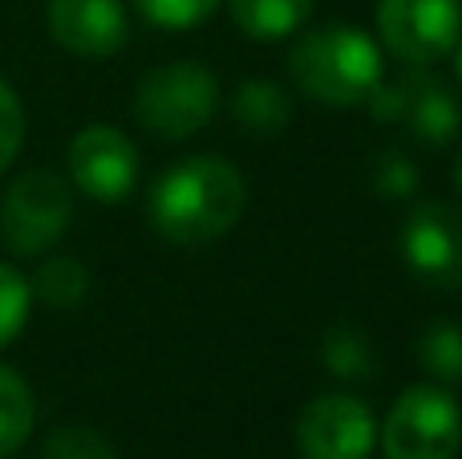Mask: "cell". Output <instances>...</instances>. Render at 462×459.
I'll use <instances>...</instances> for the list:
<instances>
[{"instance_id": "1", "label": "cell", "mask_w": 462, "mask_h": 459, "mask_svg": "<svg viewBox=\"0 0 462 459\" xmlns=\"http://www.w3.org/2000/svg\"><path fill=\"white\" fill-rule=\"evenodd\" d=\"M247 203V183L224 155H191L162 171L151 187L146 216L151 228L171 244L199 248L236 228Z\"/></svg>"}, {"instance_id": "2", "label": "cell", "mask_w": 462, "mask_h": 459, "mask_svg": "<svg viewBox=\"0 0 462 459\" xmlns=\"http://www.w3.org/2000/svg\"><path fill=\"white\" fill-rule=\"evenodd\" d=\"M292 81L320 106H365L382 86V49L357 24H320L300 33L288 53Z\"/></svg>"}, {"instance_id": "3", "label": "cell", "mask_w": 462, "mask_h": 459, "mask_svg": "<svg viewBox=\"0 0 462 459\" xmlns=\"http://www.w3.org/2000/svg\"><path fill=\"white\" fill-rule=\"evenodd\" d=\"M219 110V81L199 61H167L134 89V122L162 143L195 138Z\"/></svg>"}, {"instance_id": "4", "label": "cell", "mask_w": 462, "mask_h": 459, "mask_svg": "<svg viewBox=\"0 0 462 459\" xmlns=\"http://www.w3.org/2000/svg\"><path fill=\"white\" fill-rule=\"evenodd\" d=\"M377 439L385 459H455L462 447V407L439 382H418L393 398Z\"/></svg>"}, {"instance_id": "5", "label": "cell", "mask_w": 462, "mask_h": 459, "mask_svg": "<svg viewBox=\"0 0 462 459\" xmlns=\"http://www.w3.org/2000/svg\"><path fill=\"white\" fill-rule=\"evenodd\" d=\"M73 220V187L57 171H24L0 203V240L16 257H41L65 236Z\"/></svg>"}, {"instance_id": "6", "label": "cell", "mask_w": 462, "mask_h": 459, "mask_svg": "<svg viewBox=\"0 0 462 459\" xmlns=\"http://www.w3.org/2000/svg\"><path fill=\"white\" fill-rule=\"evenodd\" d=\"M377 33L402 65H426L455 53L462 37V0H382Z\"/></svg>"}, {"instance_id": "7", "label": "cell", "mask_w": 462, "mask_h": 459, "mask_svg": "<svg viewBox=\"0 0 462 459\" xmlns=\"http://www.w3.org/2000/svg\"><path fill=\"white\" fill-rule=\"evenodd\" d=\"M398 252L418 281L434 289L462 285V211L439 200H422L406 211Z\"/></svg>"}, {"instance_id": "8", "label": "cell", "mask_w": 462, "mask_h": 459, "mask_svg": "<svg viewBox=\"0 0 462 459\" xmlns=\"http://www.w3.org/2000/svg\"><path fill=\"white\" fill-rule=\"evenodd\" d=\"M377 444V419L357 395H317L296 419L300 459H369Z\"/></svg>"}, {"instance_id": "9", "label": "cell", "mask_w": 462, "mask_h": 459, "mask_svg": "<svg viewBox=\"0 0 462 459\" xmlns=\"http://www.w3.org/2000/svg\"><path fill=\"white\" fill-rule=\"evenodd\" d=\"M69 179L86 200L122 203L138 183V151L118 126H81L69 143Z\"/></svg>"}, {"instance_id": "10", "label": "cell", "mask_w": 462, "mask_h": 459, "mask_svg": "<svg viewBox=\"0 0 462 459\" xmlns=\"http://www.w3.org/2000/svg\"><path fill=\"white\" fill-rule=\"evenodd\" d=\"M49 37L78 57H110L126 45L130 21L122 0H49Z\"/></svg>"}, {"instance_id": "11", "label": "cell", "mask_w": 462, "mask_h": 459, "mask_svg": "<svg viewBox=\"0 0 462 459\" xmlns=\"http://www.w3.org/2000/svg\"><path fill=\"white\" fill-rule=\"evenodd\" d=\"M406 122L426 146H447L462 126V110L442 81H434L430 73L414 70L410 81V106H406Z\"/></svg>"}, {"instance_id": "12", "label": "cell", "mask_w": 462, "mask_h": 459, "mask_svg": "<svg viewBox=\"0 0 462 459\" xmlns=\"http://www.w3.org/2000/svg\"><path fill=\"white\" fill-rule=\"evenodd\" d=\"M312 5L317 0H227L236 29L247 41H260V45H272V41H284L292 33H300Z\"/></svg>"}, {"instance_id": "13", "label": "cell", "mask_w": 462, "mask_h": 459, "mask_svg": "<svg viewBox=\"0 0 462 459\" xmlns=\"http://www.w3.org/2000/svg\"><path fill=\"white\" fill-rule=\"evenodd\" d=\"M231 118H236L244 130H252V135L268 138V135H280V130L288 126L292 102H288V94L276 86V81L252 78L231 94Z\"/></svg>"}, {"instance_id": "14", "label": "cell", "mask_w": 462, "mask_h": 459, "mask_svg": "<svg viewBox=\"0 0 462 459\" xmlns=\"http://www.w3.org/2000/svg\"><path fill=\"white\" fill-rule=\"evenodd\" d=\"M32 423H37V398L29 382L8 362H0V459L21 452L24 439L32 436Z\"/></svg>"}, {"instance_id": "15", "label": "cell", "mask_w": 462, "mask_h": 459, "mask_svg": "<svg viewBox=\"0 0 462 459\" xmlns=\"http://www.w3.org/2000/svg\"><path fill=\"white\" fill-rule=\"evenodd\" d=\"M29 289L32 301H41L49 309H78L89 293V273L73 257H49L45 265H37Z\"/></svg>"}, {"instance_id": "16", "label": "cell", "mask_w": 462, "mask_h": 459, "mask_svg": "<svg viewBox=\"0 0 462 459\" xmlns=\"http://www.w3.org/2000/svg\"><path fill=\"white\" fill-rule=\"evenodd\" d=\"M418 366L430 374L439 387L462 382V325L458 322H430L418 338Z\"/></svg>"}, {"instance_id": "17", "label": "cell", "mask_w": 462, "mask_h": 459, "mask_svg": "<svg viewBox=\"0 0 462 459\" xmlns=\"http://www.w3.org/2000/svg\"><path fill=\"white\" fill-rule=\"evenodd\" d=\"M325 370L333 379L345 382H361L374 374V350H369V338L357 330V325H333L325 333Z\"/></svg>"}, {"instance_id": "18", "label": "cell", "mask_w": 462, "mask_h": 459, "mask_svg": "<svg viewBox=\"0 0 462 459\" xmlns=\"http://www.w3.org/2000/svg\"><path fill=\"white\" fill-rule=\"evenodd\" d=\"M41 459H118V447L89 423H61L45 436Z\"/></svg>"}, {"instance_id": "19", "label": "cell", "mask_w": 462, "mask_h": 459, "mask_svg": "<svg viewBox=\"0 0 462 459\" xmlns=\"http://www.w3.org/2000/svg\"><path fill=\"white\" fill-rule=\"evenodd\" d=\"M29 309H32L29 276L0 260V350L21 338L24 322H29Z\"/></svg>"}, {"instance_id": "20", "label": "cell", "mask_w": 462, "mask_h": 459, "mask_svg": "<svg viewBox=\"0 0 462 459\" xmlns=\"http://www.w3.org/2000/svg\"><path fill=\"white\" fill-rule=\"evenodd\" d=\"M159 29H195L216 13L219 0H130Z\"/></svg>"}, {"instance_id": "21", "label": "cell", "mask_w": 462, "mask_h": 459, "mask_svg": "<svg viewBox=\"0 0 462 459\" xmlns=\"http://www.w3.org/2000/svg\"><path fill=\"white\" fill-rule=\"evenodd\" d=\"M24 146V106L16 89L0 78V171L13 167V159Z\"/></svg>"}, {"instance_id": "22", "label": "cell", "mask_w": 462, "mask_h": 459, "mask_svg": "<svg viewBox=\"0 0 462 459\" xmlns=\"http://www.w3.org/2000/svg\"><path fill=\"white\" fill-rule=\"evenodd\" d=\"M374 183L385 200H406V195L418 192V171L406 155H382V163L374 171Z\"/></svg>"}, {"instance_id": "23", "label": "cell", "mask_w": 462, "mask_h": 459, "mask_svg": "<svg viewBox=\"0 0 462 459\" xmlns=\"http://www.w3.org/2000/svg\"><path fill=\"white\" fill-rule=\"evenodd\" d=\"M455 187H458V195H462V151H458V159H455Z\"/></svg>"}, {"instance_id": "24", "label": "cell", "mask_w": 462, "mask_h": 459, "mask_svg": "<svg viewBox=\"0 0 462 459\" xmlns=\"http://www.w3.org/2000/svg\"><path fill=\"white\" fill-rule=\"evenodd\" d=\"M455 70H458V81H462V37H458V45H455Z\"/></svg>"}]
</instances>
